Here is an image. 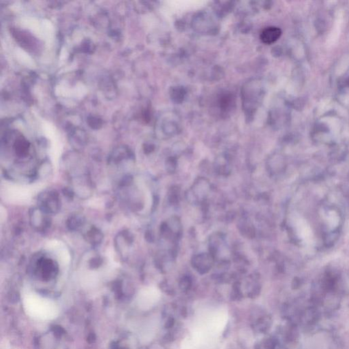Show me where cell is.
<instances>
[{
  "label": "cell",
  "mask_w": 349,
  "mask_h": 349,
  "mask_svg": "<svg viewBox=\"0 0 349 349\" xmlns=\"http://www.w3.org/2000/svg\"><path fill=\"white\" fill-rule=\"evenodd\" d=\"M24 307L31 317L42 320L54 319L58 315V307L54 302L34 293L25 297Z\"/></svg>",
  "instance_id": "cell-1"
},
{
  "label": "cell",
  "mask_w": 349,
  "mask_h": 349,
  "mask_svg": "<svg viewBox=\"0 0 349 349\" xmlns=\"http://www.w3.org/2000/svg\"><path fill=\"white\" fill-rule=\"evenodd\" d=\"M281 34V29L277 27L271 26L263 29L260 38L263 43L271 44L277 41Z\"/></svg>",
  "instance_id": "cell-2"
}]
</instances>
